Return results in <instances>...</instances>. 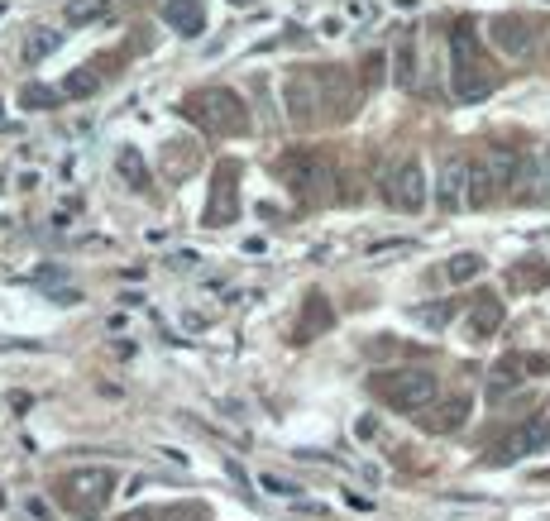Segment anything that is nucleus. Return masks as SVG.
Masks as SVG:
<instances>
[{
    "instance_id": "9b49d317",
    "label": "nucleus",
    "mask_w": 550,
    "mask_h": 521,
    "mask_svg": "<svg viewBox=\"0 0 550 521\" xmlns=\"http://www.w3.org/2000/svg\"><path fill=\"white\" fill-rule=\"evenodd\" d=\"M316 91H321V96H326V110L330 115H350V72H340V67H321V72H316Z\"/></svg>"
},
{
    "instance_id": "cd10ccee",
    "label": "nucleus",
    "mask_w": 550,
    "mask_h": 521,
    "mask_svg": "<svg viewBox=\"0 0 550 521\" xmlns=\"http://www.w3.org/2000/svg\"><path fill=\"white\" fill-rule=\"evenodd\" d=\"M364 82H369V87L383 82V53H369V58H364Z\"/></svg>"
},
{
    "instance_id": "aec40b11",
    "label": "nucleus",
    "mask_w": 550,
    "mask_h": 521,
    "mask_svg": "<svg viewBox=\"0 0 550 521\" xmlns=\"http://www.w3.org/2000/svg\"><path fill=\"white\" fill-rule=\"evenodd\" d=\"M326 326H335V316H330L326 297H321V292H311V297H307V311H302V340L321 335Z\"/></svg>"
},
{
    "instance_id": "f03ea898",
    "label": "nucleus",
    "mask_w": 550,
    "mask_h": 521,
    "mask_svg": "<svg viewBox=\"0 0 550 521\" xmlns=\"http://www.w3.org/2000/svg\"><path fill=\"white\" fill-rule=\"evenodd\" d=\"M177 110H182V120H192L197 130H211V134L249 130V110H244V101L230 87H206L197 96H187Z\"/></svg>"
},
{
    "instance_id": "a878e982",
    "label": "nucleus",
    "mask_w": 550,
    "mask_h": 521,
    "mask_svg": "<svg viewBox=\"0 0 550 521\" xmlns=\"http://www.w3.org/2000/svg\"><path fill=\"white\" fill-rule=\"evenodd\" d=\"M20 106L24 110H53V106H58V91H53V87H24L20 91Z\"/></svg>"
},
{
    "instance_id": "39448f33",
    "label": "nucleus",
    "mask_w": 550,
    "mask_h": 521,
    "mask_svg": "<svg viewBox=\"0 0 550 521\" xmlns=\"http://www.w3.org/2000/svg\"><path fill=\"white\" fill-rule=\"evenodd\" d=\"M507 196L550 206V144H541L536 153H527V158L517 163V177H512V192Z\"/></svg>"
},
{
    "instance_id": "f3484780",
    "label": "nucleus",
    "mask_w": 550,
    "mask_h": 521,
    "mask_svg": "<svg viewBox=\"0 0 550 521\" xmlns=\"http://www.w3.org/2000/svg\"><path fill=\"white\" fill-rule=\"evenodd\" d=\"M517 153L512 149H488V158H484V168H488V177H493V187L498 192H512V177H517Z\"/></svg>"
},
{
    "instance_id": "7ed1b4c3",
    "label": "nucleus",
    "mask_w": 550,
    "mask_h": 521,
    "mask_svg": "<svg viewBox=\"0 0 550 521\" xmlns=\"http://www.w3.org/2000/svg\"><path fill=\"white\" fill-rule=\"evenodd\" d=\"M58 502H63L67 512H82V517H91V512H101L110 498H115V474L110 469H101V464H87V469H67L63 478H58Z\"/></svg>"
},
{
    "instance_id": "423d86ee",
    "label": "nucleus",
    "mask_w": 550,
    "mask_h": 521,
    "mask_svg": "<svg viewBox=\"0 0 550 521\" xmlns=\"http://www.w3.org/2000/svg\"><path fill=\"white\" fill-rule=\"evenodd\" d=\"M383 192H388V201H393L397 211H407V216L421 211V206H426V173H421L417 158L397 163L393 173H388V187H383Z\"/></svg>"
},
{
    "instance_id": "bb28decb",
    "label": "nucleus",
    "mask_w": 550,
    "mask_h": 521,
    "mask_svg": "<svg viewBox=\"0 0 550 521\" xmlns=\"http://www.w3.org/2000/svg\"><path fill=\"white\" fill-rule=\"evenodd\" d=\"M120 173H125V182H130V187H144V182H149V177H144V168H139V153H134V149L120 153Z\"/></svg>"
},
{
    "instance_id": "412c9836",
    "label": "nucleus",
    "mask_w": 550,
    "mask_h": 521,
    "mask_svg": "<svg viewBox=\"0 0 550 521\" xmlns=\"http://www.w3.org/2000/svg\"><path fill=\"white\" fill-rule=\"evenodd\" d=\"M101 91V77L91 72V67H72L63 77V96L67 101H87V96H96Z\"/></svg>"
},
{
    "instance_id": "4be33fe9",
    "label": "nucleus",
    "mask_w": 550,
    "mask_h": 521,
    "mask_svg": "<svg viewBox=\"0 0 550 521\" xmlns=\"http://www.w3.org/2000/svg\"><path fill=\"white\" fill-rule=\"evenodd\" d=\"M110 20V0H67V24Z\"/></svg>"
},
{
    "instance_id": "c756f323",
    "label": "nucleus",
    "mask_w": 550,
    "mask_h": 521,
    "mask_svg": "<svg viewBox=\"0 0 550 521\" xmlns=\"http://www.w3.org/2000/svg\"><path fill=\"white\" fill-rule=\"evenodd\" d=\"M264 488H273V493H287V498H297V488H292L287 478H278V474H264Z\"/></svg>"
},
{
    "instance_id": "9d476101",
    "label": "nucleus",
    "mask_w": 550,
    "mask_h": 521,
    "mask_svg": "<svg viewBox=\"0 0 550 521\" xmlns=\"http://www.w3.org/2000/svg\"><path fill=\"white\" fill-rule=\"evenodd\" d=\"M469 412H474V402L469 397H440L431 412H421V426L431 435H450V431H460L464 421H469Z\"/></svg>"
},
{
    "instance_id": "20e7f679",
    "label": "nucleus",
    "mask_w": 550,
    "mask_h": 521,
    "mask_svg": "<svg viewBox=\"0 0 550 521\" xmlns=\"http://www.w3.org/2000/svg\"><path fill=\"white\" fill-rule=\"evenodd\" d=\"M541 450H550V402L531 421H522L517 431H507L503 445L488 450V464H517V459L541 455Z\"/></svg>"
},
{
    "instance_id": "0eeeda50",
    "label": "nucleus",
    "mask_w": 550,
    "mask_h": 521,
    "mask_svg": "<svg viewBox=\"0 0 550 521\" xmlns=\"http://www.w3.org/2000/svg\"><path fill=\"white\" fill-rule=\"evenodd\" d=\"M488 39H493V48H498L503 58H527L531 44H536V29H531V20H522V15H498V20L488 24Z\"/></svg>"
},
{
    "instance_id": "6ab92c4d",
    "label": "nucleus",
    "mask_w": 550,
    "mask_h": 521,
    "mask_svg": "<svg viewBox=\"0 0 550 521\" xmlns=\"http://www.w3.org/2000/svg\"><path fill=\"white\" fill-rule=\"evenodd\" d=\"M527 378V369H522V359H503L498 369H493V378H488V397L498 402V397H507V392L517 388Z\"/></svg>"
},
{
    "instance_id": "473e14b6",
    "label": "nucleus",
    "mask_w": 550,
    "mask_h": 521,
    "mask_svg": "<svg viewBox=\"0 0 550 521\" xmlns=\"http://www.w3.org/2000/svg\"><path fill=\"white\" fill-rule=\"evenodd\" d=\"M230 5H249V0H230Z\"/></svg>"
},
{
    "instance_id": "2eb2a0df",
    "label": "nucleus",
    "mask_w": 550,
    "mask_h": 521,
    "mask_svg": "<svg viewBox=\"0 0 550 521\" xmlns=\"http://www.w3.org/2000/svg\"><path fill=\"white\" fill-rule=\"evenodd\" d=\"M498 326H503V302H498V297H479L474 311H469V330H474V340H488Z\"/></svg>"
},
{
    "instance_id": "b1692460",
    "label": "nucleus",
    "mask_w": 550,
    "mask_h": 521,
    "mask_svg": "<svg viewBox=\"0 0 550 521\" xmlns=\"http://www.w3.org/2000/svg\"><path fill=\"white\" fill-rule=\"evenodd\" d=\"M393 58H397V87H412L417 82V48H412V39L397 48Z\"/></svg>"
},
{
    "instance_id": "393cba45",
    "label": "nucleus",
    "mask_w": 550,
    "mask_h": 521,
    "mask_svg": "<svg viewBox=\"0 0 550 521\" xmlns=\"http://www.w3.org/2000/svg\"><path fill=\"white\" fill-rule=\"evenodd\" d=\"M412 316H417L421 326L440 330V326H450V316H455V306H450V302H436V306H417V311H412Z\"/></svg>"
},
{
    "instance_id": "dca6fc26",
    "label": "nucleus",
    "mask_w": 550,
    "mask_h": 521,
    "mask_svg": "<svg viewBox=\"0 0 550 521\" xmlns=\"http://www.w3.org/2000/svg\"><path fill=\"white\" fill-rule=\"evenodd\" d=\"M292 168H297V173H292V187L302 196H316L326 187V163H321V158H307V153H302V158H292Z\"/></svg>"
},
{
    "instance_id": "c85d7f7f",
    "label": "nucleus",
    "mask_w": 550,
    "mask_h": 521,
    "mask_svg": "<svg viewBox=\"0 0 550 521\" xmlns=\"http://www.w3.org/2000/svg\"><path fill=\"white\" fill-rule=\"evenodd\" d=\"M158 521H201V507H168L158 512Z\"/></svg>"
},
{
    "instance_id": "7c9ffc66",
    "label": "nucleus",
    "mask_w": 550,
    "mask_h": 521,
    "mask_svg": "<svg viewBox=\"0 0 550 521\" xmlns=\"http://www.w3.org/2000/svg\"><path fill=\"white\" fill-rule=\"evenodd\" d=\"M29 512H34L39 521H48V502H44V498H34V502H29Z\"/></svg>"
},
{
    "instance_id": "ddd939ff",
    "label": "nucleus",
    "mask_w": 550,
    "mask_h": 521,
    "mask_svg": "<svg viewBox=\"0 0 550 521\" xmlns=\"http://www.w3.org/2000/svg\"><path fill=\"white\" fill-rule=\"evenodd\" d=\"M316 72H297V77H287V110H292V120H302L307 125L311 115H316Z\"/></svg>"
},
{
    "instance_id": "6e6552de",
    "label": "nucleus",
    "mask_w": 550,
    "mask_h": 521,
    "mask_svg": "<svg viewBox=\"0 0 550 521\" xmlns=\"http://www.w3.org/2000/svg\"><path fill=\"white\" fill-rule=\"evenodd\" d=\"M230 220H240V168L235 163H225L216 177V187H211V211H206V225L216 230V225H230Z\"/></svg>"
},
{
    "instance_id": "2f4dec72",
    "label": "nucleus",
    "mask_w": 550,
    "mask_h": 521,
    "mask_svg": "<svg viewBox=\"0 0 550 521\" xmlns=\"http://www.w3.org/2000/svg\"><path fill=\"white\" fill-rule=\"evenodd\" d=\"M120 521H158V512H130V517H120Z\"/></svg>"
},
{
    "instance_id": "a211bd4d",
    "label": "nucleus",
    "mask_w": 550,
    "mask_h": 521,
    "mask_svg": "<svg viewBox=\"0 0 550 521\" xmlns=\"http://www.w3.org/2000/svg\"><path fill=\"white\" fill-rule=\"evenodd\" d=\"M58 44H63L58 29H48V24L29 29V34H24V63H44L48 53H58Z\"/></svg>"
},
{
    "instance_id": "4468645a",
    "label": "nucleus",
    "mask_w": 550,
    "mask_h": 521,
    "mask_svg": "<svg viewBox=\"0 0 550 521\" xmlns=\"http://www.w3.org/2000/svg\"><path fill=\"white\" fill-rule=\"evenodd\" d=\"M488 91H493V72H484V67H469V72H455V101H464V106H474V101H484Z\"/></svg>"
},
{
    "instance_id": "f8f14e48",
    "label": "nucleus",
    "mask_w": 550,
    "mask_h": 521,
    "mask_svg": "<svg viewBox=\"0 0 550 521\" xmlns=\"http://www.w3.org/2000/svg\"><path fill=\"white\" fill-rule=\"evenodd\" d=\"M163 20H168V29H177L182 39H197L201 29H206V10H201V0H168V5H163Z\"/></svg>"
},
{
    "instance_id": "1a4fd4ad",
    "label": "nucleus",
    "mask_w": 550,
    "mask_h": 521,
    "mask_svg": "<svg viewBox=\"0 0 550 521\" xmlns=\"http://www.w3.org/2000/svg\"><path fill=\"white\" fill-rule=\"evenodd\" d=\"M469 177H474V168H469L464 158H445L440 182H436L440 211H464V206H469Z\"/></svg>"
},
{
    "instance_id": "f257e3e1",
    "label": "nucleus",
    "mask_w": 550,
    "mask_h": 521,
    "mask_svg": "<svg viewBox=\"0 0 550 521\" xmlns=\"http://www.w3.org/2000/svg\"><path fill=\"white\" fill-rule=\"evenodd\" d=\"M369 388H374L378 402H388L393 412H407V416L431 412L440 402L436 373H426V369H383L369 378Z\"/></svg>"
},
{
    "instance_id": "5701e85b",
    "label": "nucleus",
    "mask_w": 550,
    "mask_h": 521,
    "mask_svg": "<svg viewBox=\"0 0 550 521\" xmlns=\"http://www.w3.org/2000/svg\"><path fill=\"white\" fill-rule=\"evenodd\" d=\"M479 273H484V259H479V254H455V259L445 263V278H450V283H474Z\"/></svg>"
}]
</instances>
